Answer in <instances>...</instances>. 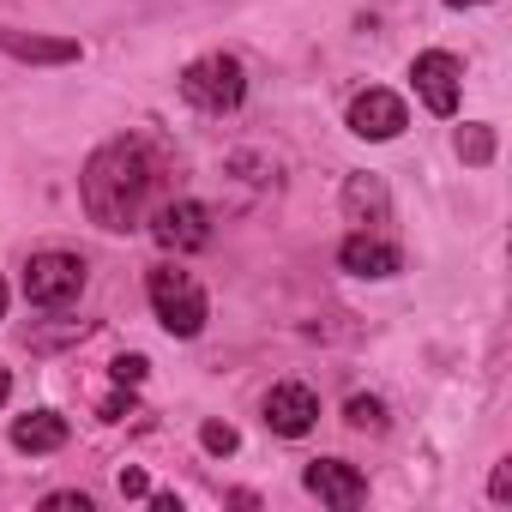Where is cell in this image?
I'll use <instances>...</instances> for the list:
<instances>
[{"mask_svg":"<svg viewBox=\"0 0 512 512\" xmlns=\"http://www.w3.org/2000/svg\"><path fill=\"white\" fill-rule=\"evenodd\" d=\"M85 296V260L79 253H31V266H25V302L31 308H73Z\"/></svg>","mask_w":512,"mask_h":512,"instance_id":"cell-4","label":"cell"},{"mask_svg":"<svg viewBox=\"0 0 512 512\" xmlns=\"http://www.w3.org/2000/svg\"><path fill=\"white\" fill-rule=\"evenodd\" d=\"M7 302H13V290H7V278H0V320H7Z\"/></svg>","mask_w":512,"mask_h":512,"instance_id":"cell-22","label":"cell"},{"mask_svg":"<svg viewBox=\"0 0 512 512\" xmlns=\"http://www.w3.org/2000/svg\"><path fill=\"white\" fill-rule=\"evenodd\" d=\"M410 79H416V97L428 103V115H458V91H464V67H458V55L428 49V55L410 61Z\"/></svg>","mask_w":512,"mask_h":512,"instance_id":"cell-6","label":"cell"},{"mask_svg":"<svg viewBox=\"0 0 512 512\" xmlns=\"http://www.w3.org/2000/svg\"><path fill=\"white\" fill-rule=\"evenodd\" d=\"M79 199H85V217L109 235L145 229V217L169 199V151L145 133L97 145L79 169Z\"/></svg>","mask_w":512,"mask_h":512,"instance_id":"cell-1","label":"cell"},{"mask_svg":"<svg viewBox=\"0 0 512 512\" xmlns=\"http://www.w3.org/2000/svg\"><path fill=\"white\" fill-rule=\"evenodd\" d=\"M7 398H13V368L0 362V404H7Z\"/></svg>","mask_w":512,"mask_h":512,"instance_id":"cell-21","label":"cell"},{"mask_svg":"<svg viewBox=\"0 0 512 512\" xmlns=\"http://www.w3.org/2000/svg\"><path fill=\"white\" fill-rule=\"evenodd\" d=\"M121 494H127V500H145V494H151V476H145V470H121Z\"/></svg>","mask_w":512,"mask_h":512,"instance_id":"cell-20","label":"cell"},{"mask_svg":"<svg viewBox=\"0 0 512 512\" xmlns=\"http://www.w3.org/2000/svg\"><path fill=\"white\" fill-rule=\"evenodd\" d=\"M446 7H488V0H446Z\"/></svg>","mask_w":512,"mask_h":512,"instance_id":"cell-23","label":"cell"},{"mask_svg":"<svg viewBox=\"0 0 512 512\" xmlns=\"http://www.w3.org/2000/svg\"><path fill=\"white\" fill-rule=\"evenodd\" d=\"M302 482H308L314 500H326V506H338V512H350V506L368 500V476H362L356 464H344V458H314V464L302 470Z\"/></svg>","mask_w":512,"mask_h":512,"instance_id":"cell-9","label":"cell"},{"mask_svg":"<svg viewBox=\"0 0 512 512\" xmlns=\"http://www.w3.org/2000/svg\"><path fill=\"white\" fill-rule=\"evenodd\" d=\"M344 217L356 223V229H368V235H386L392 229V193H386V181L380 175H350L344 181Z\"/></svg>","mask_w":512,"mask_h":512,"instance_id":"cell-10","label":"cell"},{"mask_svg":"<svg viewBox=\"0 0 512 512\" xmlns=\"http://www.w3.org/2000/svg\"><path fill=\"white\" fill-rule=\"evenodd\" d=\"M13 446L31 452V458H37V452H61V446H67V416H61V410H31V416H19V422H13Z\"/></svg>","mask_w":512,"mask_h":512,"instance_id":"cell-13","label":"cell"},{"mask_svg":"<svg viewBox=\"0 0 512 512\" xmlns=\"http://www.w3.org/2000/svg\"><path fill=\"white\" fill-rule=\"evenodd\" d=\"M43 512H91V494H79V488H61V494H43Z\"/></svg>","mask_w":512,"mask_h":512,"instance_id":"cell-17","label":"cell"},{"mask_svg":"<svg viewBox=\"0 0 512 512\" xmlns=\"http://www.w3.org/2000/svg\"><path fill=\"white\" fill-rule=\"evenodd\" d=\"M145 368H151L145 356H115V380H121V386H139V380H145Z\"/></svg>","mask_w":512,"mask_h":512,"instance_id":"cell-18","label":"cell"},{"mask_svg":"<svg viewBox=\"0 0 512 512\" xmlns=\"http://www.w3.org/2000/svg\"><path fill=\"white\" fill-rule=\"evenodd\" d=\"M0 49H7L13 61H31V67H67V61H79L73 37H37V31H13V25H0Z\"/></svg>","mask_w":512,"mask_h":512,"instance_id":"cell-12","label":"cell"},{"mask_svg":"<svg viewBox=\"0 0 512 512\" xmlns=\"http://www.w3.org/2000/svg\"><path fill=\"white\" fill-rule=\"evenodd\" d=\"M338 260H344V272H356V278H398V272H404V253H398V241H386V235H368V229H356V235L338 247Z\"/></svg>","mask_w":512,"mask_h":512,"instance_id":"cell-11","label":"cell"},{"mask_svg":"<svg viewBox=\"0 0 512 512\" xmlns=\"http://www.w3.org/2000/svg\"><path fill=\"white\" fill-rule=\"evenodd\" d=\"M344 121H350V133H356V139H374V145H380V139H398V133L410 127V109H404V97H398V91L368 85V91H356V97H350V115H344Z\"/></svg>","mask_w":512,"mask_h":512,"instance_id":"cell-7","label":"cell"},{"mask_svg":"<svg viewBox=\"0 0 512 512\" xmlns=\"http://www.w3.org/2000/svg\"><path fill=\"white\" fill-rule=\"evenodd\" d=\"M488 494H494L500 506L512 500V458H500V464H494V482H488Z\"/></svg>","mask_w":512,"mask_h":512,"instance_id":"cell-19","label":"cell"},{"mask_svg":"<svg viewBox=\"0 0 512 512\" xmlns=\"http://www.w3.org/2000/svg\"><path fill=\"white\" fill-rule=\"evenodd\" d=\"M145 229H151V241L157 247H169V253H199V247H211V211L199 205V199H163L151 217H145Z\"/></svg>","mask_w":512,"mask_h":512,"instance_id":"cell-5","label":"cell"},{"mask_svg":"<svg viewBox=\"0 0 512 512\" xmlns=\"http://www.w3.org/2000/svg\"><path fill=\"white\" fill-rule=\"evenodd\" d=\"M314 422H320V392H314V386H302V380H278V386L266 392V428H272V434L302 440Z\"/></svg>","mask_w":512,"mask_h":512,"instance_id":"cell-8","label":"cell"},{"mask_svg":"<svg viewBox=\"0 0 512 512\" xmlns=\"http://www.w3.org/2000/svg\"><path fill=\"white\" fill-rule=\"evenodd\" d=\"M344 422H350L356 434H386V404L368 398V392H356V398L344 404Z\"/></svg>","mask_w":512,"mask_h":512,"instance_id":"cell-15","label":"cell"},{"mask_svg":"<svg viewBox=\"0 0 512 512\" xmlns=\"http://www.w3.org/2000/svg\"><path fill=\"white\" fill-rule=\"evenodd\" d=\"M458 157H464L470 169H488V163H494V127L464 121V127H458Z\"/></svg>","mask_w":512,"mask_h":512,"instance_id":"cell-14","label":"cell"},{"mask_svg":"<svg viewBox=\"0 0 512 512\" xmlns=\"http://www.w3.org/2000/svg\"><path fill=\"white\" fill-rule=\"evenodd\" d=\"M199 440H205V452H217V458H223V452H235V446H241V434H235V428H229V422H205V428H199Z\"/></svg>","mask_w":512,"mask_h":512,"instance_id":"cell-16","label":"cell"},{"mask_svg":"<svg viewBox=\"0 0 512 512\" xmlns=\"http://www.w3.org/2000/svg\"><path fill=\"white\" fill-rule=\"evenodd\" d=\"M181 97L199 109V115H235L241 103H247V67L235 61V55H199V61H187V73H181Z\"/></svg>","mask_w":512,"mask_h":512,"instance_id":"cell-3","label":"cell"},{"mask_svg":"<svg viewBox=\"0 0 512 512\" xmlns=\"http://www.w3.org/2000/svg\"><path fill=\"white\" fill-rule=\"evenodd\" d=\"M145 296H151V314H157V326H163L169 338H199L205 320H211V302H205V290H199L193 272L157 266V272L145 278Z\"/></svg>","mask_w":512,"mask_h":512,"instance_id":"cell-2","label":"cell"}]
</instances>
